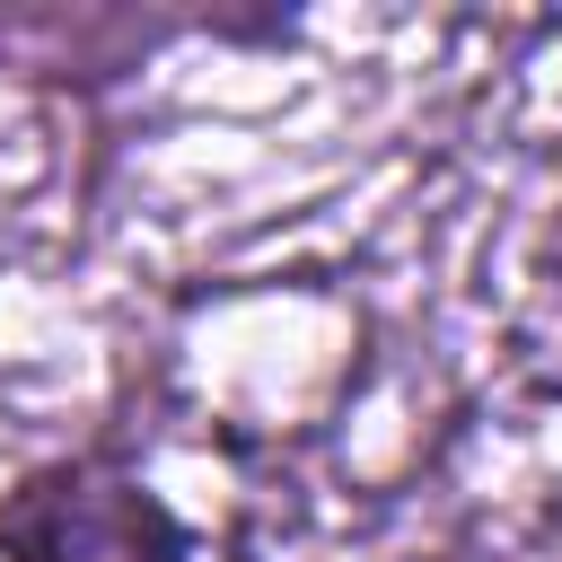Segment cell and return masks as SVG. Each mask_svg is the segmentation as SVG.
Instances as JSON below:
<instances>
[{
  "mask_svg": "<svg viewBox=\"0 0 562 562\" xmlns=\"http://www.w3.org/2000/svg\"><path fill=\"white\" fill-rule=\"evenodd\" d=\"M0 562H193V536L149 474L61 457L0 492Z\"/></svg>",
  "mask_w": 562,
  "mask_h": 562,
  "instance_id": "obj_1",
  "label": "cell"
}]
</instances>
